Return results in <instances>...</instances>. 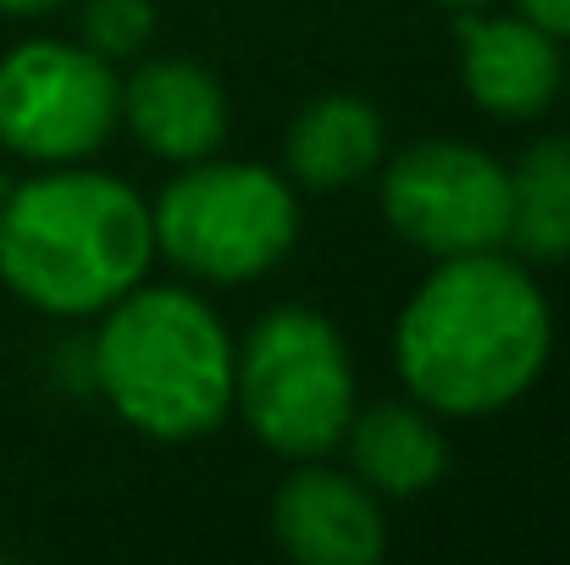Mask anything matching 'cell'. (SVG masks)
Listing matches in <instances>:
<instances>
[{"label":"cell","instance_id":"5bb4252c","mask_svg":"<svg viewBox=\"0 0 570 565\" xmlns=\"http://www.w3.org/2000/svg\"><path fill=\"white\" fill-rule=\"evenodd\" d=\"M150 28H156L150 0H89V11H83V39L106 61L111 56H134L150 39Z\"/></svg>","mask_w":570,"mask_h":565},{"label":"cell","instance_id":"2e32d148","mask_svg":"<svg viewBox=\"0 0 570 565\" xmlns=\"http://www.w3.org/2000/svg\"><path fill=\"white\" fill-rule=\"evenodd\" d=\"M50 6H67V0H0V11H17V17H28V11H50Z\"/></svg>","mask_w":570,"mask_h":565},{"label":"cell","instance_id":"9c48e42d","mask_svg":"<svg viewBox=\"0 0 570 565\" xmlns=\"http://www.w3.org/2000/svg\"><path fill=\"white\" fill-rule=\"evenodd\" d=\"M277 544L305 565H372L387 544L372 494L338 471H299L272 505Z\"/></svg>","mask_w":570,"mask_h":565},{"label":"cell","instance_id":"7a4b0ae2","mask_svg":"<svg viewBox=\"0 0 570 565\" xmlns=\"http://www.w3.org/2000/svg\"><path fill=\"white\" fill-rule=\"evenodd\" d=\"M156 227L145 199L100 173H50L0 205V277L50 316L117 305L150 266Z\"/></svg>","mask_w":570,"mask_h":565},{"label":"cell","instance_id":"4fadbf2b","mask_svg":"<svg viewBox=\"0 0 570 565\" xmlns=\"http://www.w3.org/2000/svg\"><path fill=\"white\" fill-rule=\"evenodd\" d=\"M510 238L532 261H570V139H538L510 173Z\"/></svg>","mask_w":570,"mask_h":565},{"label":"cell","instance_id":"9a60e30c","mask_svg":"<svg viewBox=\"0 0 570 565\" xmlns=\"http://www.w3.org/2000/svg\"><path fill=\"white\" fill-rule=\"evenodd\" d=\"M521 11H527V22H538L543 33L570 39V0H521Z\"/></svg>","mask_w":570,"mask_h":565},{"label":"cell","instance_id":"277c9868","mask_svg":"<svg viewBox=\"0 0 570 565\" xmlns=\"http://www.w3.org/2000/svg\"><path fill=\"white\" fill-rule=\"evenodd\" d=\"M233 399L277 455H327L355 416V372L338 328L316 311H272L233 355Z\"/></svg>","mask_w":570,"mask_h":565},{"label":"cell","instance_id":"52a82bcc","mask_svg":"<svg viewBox=\"0 0 570 565\" xmlns=\"http://www.w3.org/2000/svg\"><path fill=\"white\" fill-rule=\"evenodd\" d=\"M387 222L426 255H476L510 238V173L454 139L404 150L382 178Z\"/></svg>","mask_w":570,"mask_h":565},{"label":"cell","instance_id":"7c38bea8","mask_svg":"<svg viewBox=\"0 0 570 565\" xmlns=\"http://www.w3.org/2000/svg\"><path fill=\"white\" fill-rule=\"evenodd\" d=\"M350 438V455H355V471L382 488V494H421L443 477L449 466V449H443V432L421 416V410H404V405H377L366 410L361 421L350 416L344 427Z\"/></svg>","mask_w":570,"mask_h":565},{"label":"cell","instance_id":"5b68a950","mask_svg":"<svg viewBox=\"0 0 570 565\" xmlns=\"http://www.w3.org/2000/svg\"><path fill=\"white\" fill-rule=\"evenodd\" d=\"M156 244L194 277L210 283H249L277 266L299 233L294 194L266 167H194L167 184L150 211Z\"/></svg>","mask_w":570,"mask_h":565},{"label":"cell","instance_id":"6da1fadb","mask_svg":"<svg viewBox=\"0 0 570 565\" xmlns=\"http://www.w3.org/2000/svg\"><path fill=\"white\" fill-rule=\"evenodd\" d=\"M549 361L538 283L493 255H443L399 316V377L443 416H488L532 388Z\"/></svg>","mask_w":570,"mask_h":565},{"label":"cell","instance_id":"30bf717a","mask_svg":"<svg viewBox=\"0 0 570 565\" xmlns=\"http://www.w3.org/2000/svg\"><path fill=\"white\" fill-rule=\"evenodd\" d=\"M122 117L145 150L167 162H205L227 134V100L194 61H150L122 89Z\"/></svg>","mask_w":570,"mask_h":565},{"label":"cell","instance_id":"8fae6325","mask_svg":"<svg viewBox=\"0 0 570 565\" xmlns=\"http://www.w3.org/2000/svg\"><path fill=\"white\" fill-rule=\"evenodd\" d=\"M382 156V117L355 95H327L305 106L288 128V167L311 188L361 184Z\"/></svg>","mask_w":570,"mask_h":565},{"label":"cell","instance_id":"e0dca14e","mask_svg":"<svg viewBox=\"0 0 570 565\" xmlns=\"http://www.w3.org/2000/svg\"><path fill=\"white\" fill-rule=\"evenodd\" d=\"M443 6H460V11H476V6H488V0H443Z\"/></svg>","mask_w":570,"mask_h":565},{"label":"cell","instance_id":"3957f363","mask_svg":"<svg viewBox=\"0 0 570 565\" xmlns=\"http://www.w3.org/2000/svg\"><path fill=\"white\" fill-rule=\"evenodd\" d=\"M89 350L95 388L150 438H199L233 405V344L216 311L184 289L122 294Z\"/></svg>","mask_w":570,"mask_h":565},{"label":"cell","instance_id":"ba28073f","mask_svg":"<svg viewBox=\"0 0 570 565\" xmlns=\"http://www.w3.org/2000/svg\"><path fill=\"white\" fill-rule=\"evenodd\" d=\"M460 72L482 111L538 117L560 95V45L538 22L515 17H465L460 22Z\"/></svg>","mask_w":570,"mask_h":565},{"label":"cell","instance_id":"8992f818","mask_svg":"<svg viewBox=\"0 0 570 565\" xmlns=\"http://www.w3.org/2000/svg\"><path fill=\"white\" fill-rule=\"evenodd\" d=\"M117 78L106 56L78 45H17L0 61V145L28 162H78L117 123Z\"/></svg>","mask_w":570,"mask_h":565}]
</instances>
